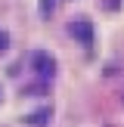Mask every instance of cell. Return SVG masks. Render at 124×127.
<instances>
[{"mask_svg": "<svg viewBox=\"0 0 124 127\" xmlns=\"http://www.w3.org/2000/svg\"><path fill=\"white\" fill-rule=\"evenodd\" d=\"M34 71L40 78H53L56 74V59L50 53H34Z\"/></svg>", "mask_w": 124, "mask_h": 127, "instance_id": "1", "label": "cell"}, {"mask_svg": "<svg viewBox=\"0 0 124 127\" xmlns=\"http://www.w3.org/2000/svg\"><path fill=\"white\" fill-rule=\"evenodd\" d=\"M71 31H74V34H78L84 43H90V40H93V31H90V25H87V22H74V25H71Z\"/></svg>", "mask_w": 124, "mask_h": 127, "instance_id": "2", "label": "cell"}, {"mask_svg": "<svg viewBox=\"0 0 124 127\" xmlns=\"http://www.w3.org/2000/svg\"><path fill=\"white\" fill-rule=\"evenodd\" d=\"M6 47H9V34H6V31H0V53H3Z\"/></svg>", "mask_w": 124, "mask_h": 127, "instance_id": "3", "label": "cell"}, {"mask_svg": "<svg viewBox=\"0 0 124 127\" xmlns=\"http://www.w3.org/2000/svg\"><path fill=\"white\" fill-rule=\"evenodd\" d=\"M0 96H3V90H0Z\"/></svg>", "mask_w": 124, "mask_h": 127, "instance_id": "4", "label": "cell"}]
</instances>
